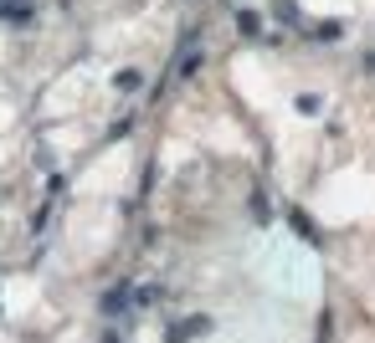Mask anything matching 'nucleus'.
<instances>
[{
    "label": "nucleus",
    "mask_w": 375,
    "mask_h": 343,
    "mask_svg": "<svg viewBox=\"0 0 375 343\" xmlns=\"http://www.w3.org/2000/svg\"><path fill=\"white\" fill-rule=\"evenodd\" d=\"M365 62H370V72H375V51H370V57H365Z\"/></svg>",
    "instance_id": "1"
}]
</instances>
